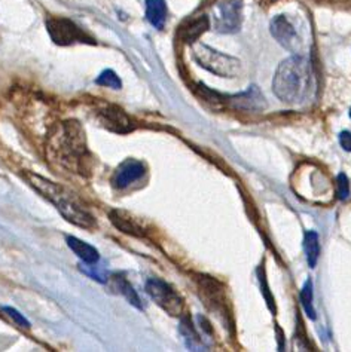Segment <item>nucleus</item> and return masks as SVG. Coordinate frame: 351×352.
<instances>
[{
  "label": "nucleus",
  "mask_w": 351,
  "mask_h": 352,
  "mask_svg": "<svg viewBox=\"0 0 351 352\" xmlns=\"http://www.w3.org/2000/svg\"><path fill=\"white\" fill-rule=\"evenodd\" d=\"M0 311L2 312H5L9 318H11L15 324H18V326L20 327H24V329H29L30 327V322L27 321L23 315L18 312L17 309H14V308H9V307H3V308H0Z\"/></svg>",
  "instance_id": "b1692460"
},
{
  "label": "nucleus",
  "mask_w": 351,
  "mask_h": 352,
  "mask_svg": "<svg viewBox=\"0 0 351 352\" xmlns=\"http://www.w3.org/2000/svg\"><path fill=\"white\" fill-rule=\"evenodd\" d=\"M100 120L101 125L106 126L109 131L118 134H128L134 129L133 120L130 119L124 110L115 106H109L100 110Z\"/></svg>",
  "instance_id": "1a4fd4ad"
},
{
  "label": "nucleus",
  "mask_w": 351,
  "mask_h": 352,
  "mask_svg": "<svg viewBox=\"0 0 351 352\" xmlns=\"http://www.w3.org/2000/svg\"><path fill=\"white\" fill-rule=\"evenodd\" d=\"M314 87L311 61L302 55L284 60L274 75L273 91L277 98L288 104H299L307 100Z\"/></svg>",
  "instance_id": "f257e3e1"
},
{
  "label": "nucleus",
  "mask_w": 351,
  "mask_h": 352,
  "mask_svg": "<svg viewBox=\"0 0 351 352\" xmlns=\"http://www.w3.org/2000/svg\"><path fill=\"white\" fill-rule=\"evenodd\" d=\"M304 252H306L310 267H316L320 254V244L319 234L314 232V230H307L306 236H304Z\"/></svg>",
  "instance_id": "dca6fc26"
},
{
  "label": "nucleus",
  "mask_w": 351,
  "mask_h": 352,
  "mask_svg": "<svg viewBox=\"0 0 351 352\" xmlns=\"http://www.w3.org/2000/svg\"><path fill=\"white\" fill-rule=\"evenodd\" d=\"M146 20L161 30L167 20V5L164 0H146Z\"/></svg>",
  "instance_id": "4468645a"
},
{
  "label": "nucleus",
  "mask_w": 351,
  "mask_h": 352,
  "mask_svg": "<svg viewBox=\"0 0 351 352\" xmlns=\"http://www.w3.org/2000/svg\"><path fill=\"white\" fill-rule=\"evenodd\" d=\"M337 186H338V198L341 201H345L350 197V182L344 173H341L338 175Z\"/></svg>",
  "instance_id": "5701e85b"
},
{
  "label": "nucleus",
  "mask_w": 351,
  "mask_h": 352,
  "mask_svg": "<svg viewBox=\"0 0 351 352\" xmlns=\"http://www.w3.org/2000/svg\"><path fill=\"white\" fill-rule=\"evenodd\" d=\"M146 292L152 300L171 317H180L184 314V300L165 281L158 278H149L146 281Z\"/></svg>",
  "instance_id": "39448f33"
},
{
  "label": "nucleus",
  "mask_w": 351,
  "mask_h": 352,
  "mask_svg": "<svg viewBox=\"0 0 351 352\" xmlns=\"http://www.w3.org/2000/svg\"><path fill=\"white\" fill-rule=\"evenodd\" d=\"M209 27H210L209 16L201 15V16L195 18V20H191L188 23H184L182 25L179 34H180V38L183 39V42L195 43L200 36L209 30Z\"/></svg>",
  "instance_id": "ddd939ff"
},
{
  "label": "nucleus",
  "mask_w": 351,
  "mask_h": 352,
  "mask_svg": "<svg viewBox=\"0 0 351 352\" xmlns=\"http://www.w3.org/2000/svg\"><path fill=\"white\" fill-rule=\"evenodd\" d=\"M79 270L88 275L89 278H94L98 283H106L107 281V272L105 267L97 266V263H87V265H79Z\"/></svg>",
  "instance_id": "412c9836"
},
{
  "label": "nucleus",
  "mask_w": 351,
  "mask_h": 352,
  "mask_svg": "<svg viewBox=\"0 0 351 352\" xmlns=\"http://www.w3.org/2000/svg\"><path fill=\"white\" fill-rule=\"evenodd\" d=\"M110 221L121 230L124 234L128 235H134V236H143L145 235V229L137 223V220L134 217H131L128 212L123 211V210H114L110 211Z\"/></svg>",
  "instance_id": "f8f14e48"
},
{
  "label": "nucleus",
  "mask_w": 351,
  "mask_h": 352,
  "mask_svg": "<svg viewBox=\"0 0 351 352\" xmlns=\"http://www.w3.org/2000/svg\"><path fill=\"white\" fill-rule=\"evenodd\" d=\"M270 30L273 38L279 42L284 50H288L290 52H299L302 41L288 15L281 14L274 16L270 24Z\"/></svg>",
  "instance_id": "6e6552de"
},
{
  "label": "nucleus",
  "mask_w": 351,
  "mask_h": 352,
  "mask_svg": "<svg viewBox=\"0 0 351 352\" xmlns=\"http://www.w3.org/2000/svg\"><path fill=\"white\" fill-rule=\"evenodd\" d=\"M46 30H48L54 43L60 46H69L78 42H92L85 32H82L75 23L67 20V18H50L46 21Z\"/></svg>",
  "instance_id": "0eeeda50"
},
{
  "label": "nucleus",
  "mask_w": 351,
  "mask_h": 352,
  "mask_svg": "<svg viewBox=\"0 0 351 352\" xmlns=\"http://www.w3.org/2000/svg\"><path fill=\"white\" fill-rule=\"evenodd\" d=\"M225 103L237 110H248V112H256V110H262L266 107V101L261 89L255 85L248 88L246 92H242V94L225 97Z\"/></svg>",
  "instance_id": "9b49d317"
},
{
  "label": "nucleus",
  "mask_w": 351,
  "mask_h": 352,
  "mask_svg": "<svg viewBox=\"0 0 351 352\" xmlns=\"http://www.w3.org/2000/svg\"><path fill=\"white\" fill-rule=\"evenodd\" d=\"M192 57L202 69L216 76L237 78L242 73V63L235 57L219 52L204 43H192Z\"/></svg>",
  "instance_id": "20e7f679"
},
{
  "label": "nucleus",
  "mask_w": 351,
  "mask_h": 352,
  "mask_svg": "<svg viewBox=\"0 0 351 352\" xmlns=\"http://www.w3.org/2000/svg\"><path fill=\"white\" fill-rule=\"evenodd\" d=\"M257 276H259L261 287H262V293H264L265 299H266V305H268V307H270L271 312H273V314H275L274 299H273V296H271V293H270V287H268V284H266V280H265L266 276H265V271H264V267H262V266L259 267V271H257Z\"/></svg>",
  "instance_id": "4be33fe9"
},
{
  "label": "nucleus",
  "mask_w": 351,
  "mask_h": 352,
  "mask_svg": "<svg viewBox=\"0 0 351 352\" xmlns=\"http://www.w3.org/2000/svg\"><path fill=\"white\" fill-rule=\"evenodd\" d=\"M96 83L97 85L106 87V88H114V89H121V87H123L121 79H119L116 73L110 69L101 73V75L96 79Z\"/></svg>",
  "instance_id": "aec40b11"
},
{
  "label": "nucleus",
  "mask_w": 351,
  "mask_h": 352,
  "mask_svg": "<svg viewBox=\"0 0 351 352\" xmlns=\"http://www.w3.org/2000/svg\"><path fill=\"white\" fill-rule=\"evenodd\" d=\"M243 23V2L242 0H224L213 9L215 30L222 34L237 33Z\"/></svg>",
  "instance_id": "423d86ee"
},
{
  "label": "nucleus",
  "mask_w": 351,
  "mask_h": 352,
  "mask_svg": "<svg viewBox=\"0 0 351 352\" xmlns=\"http://www.w3.org/2000/svg\"><path fill=\"white\" fill-rule=\"evenodd\" d=\"M50 149L54 151V155L67 166L76 165L81 168L82 161L87 156V143L84 129L75 120H69L61 125V131L54 135V144Z\"/></svg>",
  "instance_id": "7ed1b4c3"
},
{
  "label": "nucleus",
  "mask_w": 351,
  "mask_h": 352,
  "mask_svg": "<svg viewBox=\"0 0 351 352\" xmlns=\"http://www.w3.org/2000/svg\"><path fill=\"white\" fill-rule=\"evenodd\" d=\"M180 331H182V336L184 344L187 346L192 351H202V344H201V339L197 333L195 326H193V322L191 321V318H183L180 322Z\"/></svg>",
  "instance_id": "f3484780"
},
{
  "label": "nucleus",
  "mask_w": 351,
  "mask_h": 352,
  "mask_svg": "<svg viewBox=\"0 0 351 352\" xmlns=\"http://www.w3.org/2000/svg\"><path fill=\"white\" fill-rule=\"evenodd\" d=\"M25 179L29 180V183L41 195H43L51 204H54L60 214L67 221H70L72 225L84 229L96 228L94 216L91 214L84 204L81 202V199L73 195L72 192L34 173H25Z\"/></svg>",
  "instance_id": "f03ea898"
},
{
  "label": "nucleus",
  "mask_w": 351,
  "mask_h": 352,
  "mask_svg": "<svg viewBox=\"0 0 351 352\" xmlns=\"http://www.w3.org/2000/svg\"><path fill=\"white\" fill-rule=\"evenodd\" d=\"M301 305L304 308V312L308 315L310 320H316V309L312 307V281L307 280V283L304 284L302 290H301Z\"/></svg>",
  "instance_id": "a211bd4d"
},
{
  "label": "nucleus",
  "mask_w": 351,
  "mask_h": 352,
  "mask_svg": "<svg viewBox=\"0 0 351 352\" xmlns=\"http://www.w3.org/2000/svg\"><path fill=\"white\" fill-rule=\"evenodd\" d=\"M67 245L84 263H97L100 261V254L97 250L84 243L82 239H78L75 236H67Z\"/></svg>",
  "instance_id": "2eb2a0df"
},
{
  "label": "nucleus",
  "mask_w": 351,
  "mask_h": 352,
  "mask_svg": "<svg viewBox=\"0 0 351 352\" xmlns=\"http://www.w3.org/2000/svg\"><path fill=\"white\" fill-rule=\"evenodd\" d=\"M350 118H351V109H350Z\"/></svg>",
  "instance_id": "a878e982"
},
{
  "label": "nucleus",
  "mask_w": 351,
  "mask_h": 352,
  "mask_svg": "<svg viewBox=\"0 0 351 352\" xmlns=\"http://www.w3.org/2000/svg\"><path fill=\"white\" fill-rule=\"evenodd\" d=\"M116 287H118V290L121 292V294L124 296V298L133 305V307H136L138 309L143 308L140 298H138V294L136 293V290L133 289V287L130 285V283H128L127 280H124V278H119Z\"/></svg>",
  "instance_id": "6ab92c4d"
},
{
  "label": "nucleus",
  "mask_w": 351,
  "mask_h": 352,
  "mask_svg": "<svg viewBox=\"0 0 351 352\" xmlns=\"http://www.w3.org/2000/svg\"><path fill=\"white\" fill-rule=\"evenodd\" d=\"M146 174V165L137 160H127L118 166L114 175V186L118 189L128 188L134 182L140 180Z\"/></svg>",
  "instance_id": "9d476101"
},
{
  "label": "nucleus",
  "mask_w": 351,
  "mask_h": 352,
  "mask_svg": "<svg viewBox=\"0 0 351 352\" xmlns=\"http://www.w3.org/2000/svg\"><path fill=\"white\" fill-rule=\"evenodd\" d=\"M339 144L343 146V149L347 152H351V133L343 131L339 134Z\"/></svg>",
  "instance_id": "393cba45"
}]
</instances>
